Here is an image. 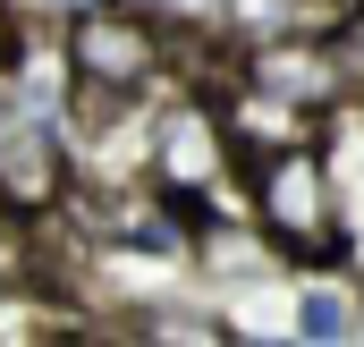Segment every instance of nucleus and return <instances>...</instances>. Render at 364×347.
<instances>
[{"mask_svg": "<svg viewBox=\"0 0 364 347\" xmlns=\"http://www.w3.org/2000/svg\"><path fill=\"white\" fill-rule=\"evenodd\" d=\"M255 212H263V229L288 255H331V186H322V161L314 153H279L272 170H263Z\"/></svg>", "mask_w": 364, "mask_h": 347, "instance_id": "f257e3e1", "label": "nucleus"}, {"mask_svg": "<svg viewBox=\"0 0 364 347\" xmlns=\"http://www.w3.org/2000/svg\"><path fill=\"white\" fill-rule=\"evenodd\" d=\"M161 161H170L178 186H212V178H220V136H212L203 110H178V119L161 127Z\"/></svg>", "mask_w": 364, "mask_h": 347, "instance_id": "7ed1b4c3", "label": "nucleus"}, {"mask_svg": "<svg viewBox=\"0 0 364 347\" xmlns=\"http://www.w3.org/2000/svg\"><path fill=\"white\" fill-rule=\"evenodd\" d=\"M77 60H85L93 77H144V68H153V43H144L136 26H85Z\"/></svg>", "mask_w": 364, "mask_h": 347, "instance_id": "20e7f679", "label": "nucleus"}, {"mask_svg": "<svg viewBox=\"0 0 364 347\" xmlns=\"http://www.w3.org/2000/svg\"><path fill=\"white\" fill-rule=\"evenodd\" d=\"M296 331H305V339H348V297H331V288H305V305H296Z\"/></svg>", "mask_w": 364, "mask_h": 347, "instance_id": "39448f33", "label": "nucleus"}, {"mask_svg": "<svg viewBox=\"0 0 364 347\" xmlns=\"http://www.w3.org/2000/svg\"><path fill=\"white\" fill-rule=\"evenodd\" d=\"M348 68H356V77H364V26H356V34H348Z\"/></svg>", "mask_w": 364, "mask_h": 347, "instance_id": "423d86ee", "label": "nucleus"}, {"mask_svg": "<svg viewBox=\"0 0 364 347\" xmlns=\"http://www.w3.org/2000/svg\"><path fill=\"white\" fill-rule=\"evenodd\" d=\"M60 186V127L34 102H0V195L9 203H43Z\"/></svg>", "mask_w": 364, "mask_h": 347, "instance_id": "f03ea898", "label": "nucleus"}]
</instances>
